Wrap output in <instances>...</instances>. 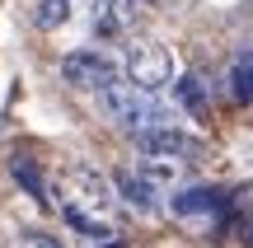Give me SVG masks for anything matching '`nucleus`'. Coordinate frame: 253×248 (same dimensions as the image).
<instances>
[{
	"instance_id": "13",
	"label": "nucleus",
	"mask_w": 253,
	"mask_h": 248,
	"mask_svg": "<svg viewBox=\"0 0 253 248\" xmlns=\"http://www.w3.org/2000/svg\"><path fill=\"white\" fill-rule=\"evenodd\" d=\"M19 248H61L52 239V234H24V239H19Z\"/></svg>"
},
{
	"instance_id": "1",
	"label": "nucleus",
	"mask_w": 253,
	"mask_h": 248,
	"mask_svg": "<svg viewBox=\"0 0 253 248\" xmlns=\"http://www.w3.org/2000/svg\"><path fill=\"white\" fill-rule=\"evenodd\" d=\"M113 183L99 174V169L80 164L66 174L61 192H56V206H61V220L71 225L75 234H89V239H108L113 234Z\"/></svg>"
},
{
	"instance_id": "4",
	"label": "nucleus",
	"mask_w": 253,
	"mask_h": 248,
	"mask_svg": "<svg viewBox=\"0 0 253 248\" xmlns=\"http://www.w3.org/2000/svg\"><path fill=\"white\" fill-rule=\"evenodd\" d=\"M61 80L71 84V89H108V84L122 80V66L113 61L108 52H99V47H80V52H66L61 56Z\"/></svg>"
},
{
	"instance_id": "6",
	"label": "nucleus",
	"mask_w": 253,
	"mask_h": 248,
	"mask_svg": "<svg viewBox=\"0 0 253 248\" xmlns=\"http://www.w3.org/2000/svg\"><path fill=\"white\" fill-rule=\"evenodd\" d=\"M113 192H118L122 202H131L136 211H155V206H160V197H155V183H150V178H141L136 169H122V174L113 178Z\"/></svg>"
},
{
	"instance_id": "2",
	"label": "nucleus",
	"mask_w": 253,
	"mask_h": 248,
	"mask_svg": "<svg viewBox=\"0 0 253 248\" xmlns=\"http://www.w3.org/2000/svg\"><path fill=\"white\" fill-rule=\"evenodd\" d=\"M99 108L108 112L118 127L126 131H150V127H164V122H173V108H164L155 94H141V89H131V84H108V89H99Z\"/></svg>"
},
{
	"instance_id": "7",
	"label": "nucleus",
	"mask_w": 253,
	"mask_h": 248,
	"mask_svg": "<svg viewBox=\"0 0 253 248\" xmlns=\"http://www.w3.org/2000/svg\"><path fill=\"white\" fill-rule=\"evenodd\" d=\"M220 202H225L220 187H183V192H173V215H202L216 211Z\"/></svg>"
},
{
	"instance_id": "12",
	"label": "nucleus",
	"mask_w": 253,
	"mask_h": 248,
	"mask_svg": "<svg viewBox=\"0 0 253 248\" xmlns=\"http://www.w3.org/2000/svg\"><path fill=\"white\" fill-rule=\"evenodd\" d=\"M9 169H14V178H19V183H24L28 192L38 197V202H42V174H38V164H33V159H14Z\"/></svg>"
},
{
	"instance_id": "8",
	"label": "nucleus",
	"mask_w": 253,
	"mask_h": 248,
	"mask_svg": "<svg viewBox=\"0 0 253 248\" xmlns=\"http://www.w3.org/2000/svg\"><path fill=\"white\" fill-rule=\"evenodd\" d=\"M141 178H150L155 187L160 183H178L183 174H188V159H178V155H141V169H136Z\"/></svg>"
},
{
	"instance_id": "5",
	"label": "nucleus",
	"mask_w": 253,
	"mask_h": 248,
	"mask_svg": "<svg viewBox=\"0 0 253 248\" xmlns=\"http://www.w3.org/2000/svg\"><path fill=\"white\" fill-rule=\"evenodd\" d=\"M141 150L145 155H178V159H188L192 155V136L183 127H173V122H164V127L141 131Z\"/></svg>"
},
{
	"instance_id": "10",
	"label": "nucleus",
	"mask_w": 253,
	"mask_h": 248,
	"mask_svg": "<svg viewBox=\"0 0 253 248\" xmlns=\"http://www.w3.org/2000/svg\"><path fill=\"white\" fill-rule=\"evenodd\" d=\"M230 89H235V99L244 103V108H253V61L249 56L230 66Z\"/></svg>"
},
{
	"instance_id": "14",
	"label": "nucleus",
	"mask_w": 253,
	"mask_h": 248,
	"mask_svg": "<svg viewBox=\"0 0 253 248\" xmlns=\"http://www.w3.org/2000/svg\"><path fill=\"white\" fill-rule=\"evenodd\" d=\"M113 248H118V244H113Z\"/></svg>"
},
{
	"instance_id": "9",
	"label": "nucleus",
	"mask_w": 253,
	"mask_h": 248,
	"mask_svg": "<svg viewBox=\"0 0 253 248\" xmlns=\"http://www.w3.org/2000/svg\"><path fill=\"white\" fill-rule=\"evenodd\" d=\"M71 0H38L33 5V19H38V28H61L66 19H71Z\"/></svg>"
},
{
	"instance_id": "11",
	"label": "nucleus",
	"mask_w": 253,
	"mask_h": 248,
	"mask_svg": "<svg viewBox=\"0 0 253 248\" xmlns=\"http://www.w3.org/2000/svg\"><path fill=\"white\" fill-rule=\"evenodd\" d=\"M173 94H178V103H183L188 112H197V117L207 112V99H202V84L192 80V75H173Z\"/></svg>"
},
{
	"instance_id": "3",
	"label": "nucleus",
	"mask_w": 253,
	"mask_h": 248,
	"mask_svg": "<svg viewBox=\"0 0 253 248\" xmlns=\"http://www.w3.org/2000/svg\"><path fill=\"white\" fill-rule=\"evenodd\" d=\"M178 75V61H173L169 47L160 42H136L131 52H126V66H122V80L131 84V89L141 94H160L164 84Z\"/></svg>"
}]
</instances>
